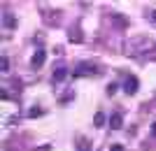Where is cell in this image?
<instances>
[{"label": "cell", "mask_w": 156, "mask_h": 151, "mask_svg": "<svg viewBox=\"0 0 156 151\" xmlns=\"http://www.w3.org/2000/svg\"><path fill=\"white\" fill-rule=\"evenodd\" d=\"M137 86H140L137 77H126V81H124V93H126V95H135Z\"/></svg>", "instance_id": "obj_1"}, {"label": "cell", "mask_w": 156, "mask_h": 151, "mask_svg": "<svg viewBox=\"0 0 156 151\" xmlns=\"http://www.w3.org/2000/svg\"><path fill=\"white\" fill-rule=\"evenodd\" d=\"M91 72H96V67L91 63H79L77 70H75V77H84V74H91Z\"/></svg>", "instance_id": "obj_2"}, {"label": "cell", "mask_w": 156, "mask_h": 151, "mask_svg": "<svg viewBox=\"0 0 156 151\" xmlns=\"http://www.w3.org/2000/svg\"><path fill=\"white\" fill-rule=\"evenodd\" d=\"M44 58H47V51H44V49H37V51H35V56H33V63H30V65L37 70V67H42Z\"/></svg>", "instance_id": "obj_3"}, {"label": "cell", "mask_w": 156, "mask_h": 151, "mask_svg": "<svg viewBox=\"0 0 156 151\" xmlns=\"http://www.w3.org/2000/svg\"><path fill=\"white\" fill-rule=\"evenodd\" d=\"M124 125V118H121V114H112V118H110V128L112 130H119Z\"/></svg>", "instance_id": "obj_4"}, {"label": "cell", "mask_w": 156, "mask_h": 151, "mask_svg": "<svg viewBox=\"0 0 156 151\" xmlns=\"http://www.w3.org/2000/svg\"><path fill=\"white\" fill-rule=\"evenodd\" d=\"M68 77V67H56V72H54V81H56V84H61V81H63V79Z\"/></svg>", "instance_id": "obj_5"}, {"label": "cell", "mask_w": 156, "mask_h": 151, "mask_svg": "<svg viewBox=\"0 0 156 151\" xmlns=\"http://www.w3.org/2000/svg\"><path fill=\"white\" fill-rule=\"evenodd\" d=\"M28 116H33V118L42 116V109H40V107H30V109H28Z\"/></svg>", "instance_id": "obj_6"}, {"label": "cell", "mask_w": 156, "mask_h": 151, "mask_svg": "<svg viewBox=\"0 0 156 151\" xmlns=\"http://www.w3.org/2000/svg\"><path fill=\"white\" fill-rule=\"evenodd\" d=\"M5 26H7V28H14V26H16V21H14V16L5 14Z\"/></svg>", "instance_id": "obj_7"}, {"label": "cell", "mask_w": 156, "mask_h": 151, "mask_svg": "<svg viewBox=\"0 0 156 151\" xmlns=\"http://www.w3.org/2000/svg\"><path fill=\"white\" fill-rule=\"evenodd\" d=\"M93 123H96L98 128H100V125L105 123V114H96V116H93Z\"/></svg>", "instance_id": "obj_8"}, {"label": "cell", "mask_w": 156, "mask_h": 151, "mask_svg": "<svg viewBox=\"0 0 156 151\" xmlns=\"http://www.w3.org/2000/svg\"><path fill=\"white\" fill-rule=\"evenodd\" d=\"M9 70V60H7V56H2V72H7Z\"/></svg>", "instance_id": "obj_9"}, {"label": "cell", "mask_w": 156, "mask_h": 151, "mask_svg": "<svg viewBox=\"0 0 156 151\" xmlns=\"http://www.w3.org/2000/svg\"><path fill=\"white\" fill-rule=\"evenodd\" d=\"M110 151H124V146H121V144H114V146H112Z\"/></svg>", "instance_id": "obj_10"}, {"label": "cell", "mask_w": 156, "mask_h": 151, "mask_svg": "<svg viewBox=\"0 0 156 151\" xmlns=\"http://www.w3.org/2000/svg\"><path fill=\"white\" fill-rule=\"evenodd\" d=\"M37 151H51V146H40Z\"/></svg>", "instance_id": "obj_11"}, {"label": "cell", "mask_w": 156, "mask_h": 151, "mask_svg": "<svg viewBox=\"0 0 156 151\" xmlns=\"http://www.w3.org/2000/svg\"><path fill=\"white\" fill-rule=\"evenodd\" d=\"M151 135L156 137V123H151Z\"/></svg>", "instance_id": "obj_12"}, {"label": "cell", "mask_w": 156, "mask_h": 151, "mask_svg": "<svg viewBox=\"0 0 156 151\" xmlns=\"http://www.w3.org/2000/svg\"><path fill=\"white\" fill-rule=\"evenodd\" d=\"M151 19H154V23H156V9H154V12H151Z\"/></svg>", "instance_id": "obj_13"}]
</instances>
